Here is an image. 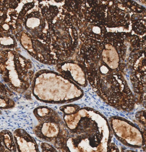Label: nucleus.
<instances>
[{"mask_svg":"<svg viewBox=\"0 0 146 152\" xmlns=\"http://www.w3.org/2000/svg\"><path fill=\"white\" fill-rule=\"evenodd\" d=\"M31 87L37 100L48 103L71 102L83 95L82 90L74 82L47 70L39 71L34 75Z\"/></svg>","mask_w":146,"mask_h":152,"instance_id":"f257e3e1","label":"nucleus"},{"mask_svg":"<svg viewBox=\"0 0 146 152\" xmlns=\"http://www.w3.org/2000/svg\"><path fill=\"white\" fill-rule=\"evenodd\" d=\"M31 61L15 50L0 52V74L12 90L20 94L31 85L34 76Z\"/></svg>","mask_w":146,"mask_h":152,"instance_id":"f03ea898","label":"nucleus"},{"mask_svg":"<svg viewBox=\"0 0 146 152\" xmlns=\"http://www.w3.org/2000/svg\"><path fill=\"white\" fill-rule=\"evenodd\" d=\"M63 5L60 12L53 21L50 32L51 45L64 62L69 60L75 53L79 37L70 14Z\"/></svg>","mask_w":146,"mask_h":152,"instance_id":"7ed1b4c3","label":"nucleus"},{"mask_svg":"<svg viewBox=\"0 0 146 152\" xmlns=\"http://www.w3.org/2000/svg\"><path fill=\"white\" fill-rule=\"evenodd\" d=\"M29 54L40 63L47 65H57L63 62L50 45L34 39L23 30L17 40Z\"/></svg>","mask_w":146,"mask_h":152,"instance_id":"20e7f679","label":"nucleus"},{"mask_svg":"<svg viewBox=\"0 0 146 152\" xmlns=\"http://www.w3.org/2000/svg\"><path fill=\"white\" fill-rule=\"evenodd\" d=\"M34 7L28 12L22 20V26L33 39L50 45L51 24L41 13L38 1Z\"/></svg>","mask_w":146,"mask_h":152,"instance_id":"39448f33","label":"nucleus"},{"mask_svg":"<svg viewBox=\"0 0 146 152\" xmlns=\"http://www.w3.org/2000/svg\"><path fill=\"white\" fill-rule=\"evenodd\" d=\"M114 118L110 120V125L115 135L123 144L136 148L144 145L142 133L134 125L123 118Z\"/></svg>","mask_w":146,"mask_h":152,"instance_id":"423d86ee","label":"nucleus"},{"mask_svg":"<svg viewBox=\"0 0 146 152\" xmlns=\"http://www.w3.org/2000/svg\"><path fill=\"white\" fill-rule=\"evenodd\" d=\"M56 69L78 86L85 88L87 85L86 73L82 66L78 62L69 59L56 65Z\"/></svg>","mask_w":146,"mask_h":152,"instance_id":"0eeeda50","label":"nucleus"},{"mask_svg":"<svg viewBox=\"0 0 146 152\" xmlns=\"http://www.w3.org/2000/svg\"><path fill=\"white\" fill-rule=\"evenodd\" d=\"M64 122L47 121L39 123L34 127V133L39 139L53 143L66 129Z\"/></svg>","mask_w":146,"mask_h":152,"instance_id":"6e6552de","label":"nucleus"},{"mask_svg":"<svg viewBox=\"0 0 146 152\" xmlns=\"http://www.w3.org/2000/svg\"><path fill=\"white\" fill-rule=\"evenodd\" d=\"M13 136L18 152H39V146L35 139L25 129H17Z\"/></svg>","mask_w":146,"mask_h":152,"instance_id":"1a4fd4ad","label":"nucleus"},{"mask_svg":"<svg viewBox=\"0 0 146 152\" xmlns=\"http://www.w3.org/2000/svg\"><path fill=\"white\" fill-rule=\"evenodd\" d=\"M33 113L39 123L63 121L56 111L45 106H41L36 108L34 110Z\"/></svg>","mask_w":146,"mask_h":152,"instance_id":"9d476101","label":"nucleus"},{"mask_svg":"<svg viewBox=\"0 0 146 152\" xmlns=\"http://www.w3.org/2000/svg\"><path fill=\"white\" fill-rule=\"evenodd\" d=\"M0 135L1 136L3 145L7 151H17L13 134L11 131L8 130H2L0 132Z\"/></svg>","mask_w":146,"mask_h":152,"instance_id":"9b49d317","label":"nucleus"},{"mask_svg":"<svg viewBox=\"0 0 146 152\" xmlns=\"http://www.w3.org/2000/svg\"><path fill=\"white\" fill-rule=\"evenodd\" d=\"M17 47L15 36L9 34L0 33V48L5 50H11Z\"/></svg>","mask_w":146,"mask_h":152,"instance_id":"f8f14e48","label":"nucleus"},{"mask_svg":"<svg viewBox=\"0 0 146 152\" xmlns=\"http://www.w3.org/2000/svg\"><path fill=\"white\" fill-rule=\"evenodd\" d=\"M15 106L14 101L11 98L0 94V109H9L14 107Z\"/></svg>","mask_w":146,"mask_h":152,"instance_id":"ddd939ff","label":"nucleus"},{"mask_svg":"<svg viewBox=\"0 0 146 152\" xmlns=\"http://www.w3.org/2000/svg\"><path fill=\"white\" fill-rule=\"evenodd\" d=\"M80 107L77 104H66L60 107V110L64 115H72L77 112L80 109Z\"/></svg>","mask_w":146,"mask_h":152,"instance_id":"4468645a","label":"nucleus"},{"mask_svg":"<svg viewBox=\"0 0 146 152\" xmlns=\"http://www.w3.org/2000/svg\"><path fill=\"white\" fill-rule=\"evenodd\" d=\"M0 94L8 97H11L13 96V92L11 88L7 87L3 83L0 82Z\"/></svg>","mask_w":146,"mask_h":152,"instance_id":"2eb2a0df","label":"nucleus"},{"mask_svg":"<svg viewBox=\"0 0 146 152\" xmlns=\"http://www.w3.org/2000/svg\"><path fill=\"white\" fill-rule=\"evenodd\" d=\"M40 148L42 152H57V150L53 146L47 142H43L40 144Z\"/></svg>","mask_w":146,"mask_h":152,"instance_id":"dca6fc26","label":"nucleus"},{"mask_svg":"<svg viewBox=\"0 0 146 152\" xmlns=\"http://www.w3.org/2000/svg\"><path fill=\"white\" fill-rule=\"evenodd\" d=\"M6 151H7V150L6 149L4 145H3L1 136L0 135V152H6Z\"/></svg>","mask_w":146,"mask_h":152,"instance_id":"f3484780","label":"nucleus"},{"mask_svg":"<svg viewBox=\"0 0 146 152\" xmlns=\"http://www.w3.org/2000/svg\"><path fill=\"white\" fill-rule=\"evenodd\" d=\"M1 114V110H0V114Z\"/></svg>","mask_w":146,"mask_h":152,"instance_id":"a211bd4d","label":"nucleus"}]
</instances>
